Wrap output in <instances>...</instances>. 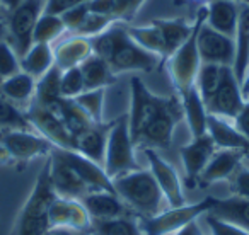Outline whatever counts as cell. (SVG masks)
Returning <instances> with one entry per match:
<instances>
[{
    "label": "cell",
    "mask_w": 249,
    "mask_h": 235,
    "mask_svg": "<svg viewBox=\"0 0 249 235\" xmlns=\"http://www.w3.org/2000/svg\"><path fill=\"white\" fill-rule=\"evenodd\" d=\"M92 235H143L139 218L123 217L109 218V220H94L90 223Z\"/></svg>",
    "instance_id": "obj_35"
},
{
    "label": "cell",
    "mask_w": 249,
    "mask_h": 235,
    "mask_svg": "<svg viewBox=\"0 0 249 235\" xmlns=\"http://www.w3.org/2000/svg\"><path fill=\"white\" fill-rule=\"evenodd\" d=\"M231 191L235 198L249 200V169H239L231 177Z\"/></svg>",
    "instance_id": "obj_45"
},
{
    "label": "cell",
    "mask_w": 249,
    "mask_h": 235,
    "mask_svg": "<svg viewBox=\"0 0 249 235\" xmlns=\"http://www.w3.org/2000/svg\"><path fill=\"white\" fill-rule=\"evenodd\" d=\"M21 4L22 0H0V9H2V12H12Z\"/></svg>",
    "instance_id": "obj_49"
},
{
    "label": "cell",
    "mask_w": 249,
    "mask_h": 235,
    "mask_svg": "<svg viewBox=\"0 0 249 235\" xmlns=\"http://www.w3.org/2000/svg\"><path fill=\"white\" fill-rule=\"evenodd\" d=\"M65 33H67V28H65V24H63L62 16L43 12L41 17L36 22L35 33H33V43L53 45V43L62 38Z\"/></svg>",
    "instance_id": "obj_37"
},
{
    "label": "cell",
    "mask_w": 249,
    "mask_h": 235,
    "mask_svg": "<svg viewBox=\"0 0 249 235\" xmlns=\"http://www.w3.org/2000/svg\"><path fill=\"white\" fill-rule=\"evenodd\" d=\"M113 22H114L113 17L99 14V12H92L89 9V14L86 16V19H84V22L80 24V28L77 29L75 34L86 36V38H92V36L103 33L106 28H109Z\"/></svg>",
    "instance_id": "obj_42"
},
{
    "label": "cell",
    "mask_w": 249,
    "mask_h": 235,
    "mask_svg": "<svg viewBox=\"0 0 249 235\" xmlns=\"http://www.w3.org/2000/svg\"><path fill=\"white\" fill-rule=\"evenodd\" d=\"M200 235H203V234H200Z\"/></svg>",
    "instance_id": "obj_55"
},
{
    "label": "cell",
    "mask_w": 249,
    "mask_h": 235,
    "mask_svg": "<svg viewBox=\"0 0 249 235\" xmlns=\"http://www.w3.org/2000/svg\"><path fill=\"white\" fill-rule=\"evenodd\" d=\"M193 2H205V0H193ZM207 2H208V0H207Z\"/></svg>",
    "instance_id": "obj_52"
},
{
    "label": "cell",
    "mask_w": 249,
    "mask_h": 235,
    "mask_svg": "<svg viewBox=\"0 0 249 235\" xmlns=\"http://www.w3.org/2000/svg\"><path fill=\"white\" fill-rule=\"evenodd\" d=\"M152 22L159 28L160 34H162L169 56L190 38L191 31H193V24H188L184 19H156Z\"/></svg>",
    "instance_id": "obj_34"
},
{
    "label": "cell",
    "mask_w": 249,
    "mask_h": 235,
    "mask_svg": "<svg viewBox=\"0 0 249 235\" xmlns=\"http://www.w3.org/2000/svg\"><path fill=\"white\" fill-rule=\"evenodd\" d=\"M60 79H62V70L53 65L43 77L36 80L35 101L33 102L38 106L48 107L58 99H62L60 94Z\"/></svg>",
    "instance_id": "obj_36"
},
{
    "label": "cell",
    "mask_w": 249,
    "mask_h": 235,
    "mask_svg": "<svg viewBox=\"0 0 249 235\" xmlns=\"http://www.w3.org/2000/svg\"><path fill=\"white\" fill-rule=\"evenodd\" d=\"M215 150H217V147H215L213 140L210 138L208 133L196 136V138H191L190 143L181 147V162H183L186 181L190 186H195V183H198V177L207 167L208 160L212 159Z\"/></svg>",
    "instance_id": "obj_16"
},
{
    "label": "cell",
    "mask_w": 249,
    "mask_h": 235,
    "mask_svg": "<svg viewBox=\"0 0 249 235\" xmlns=\"http://www.w3.org/2000/svg\"><path fill=\"white\" fill-rule=\"evenodd\" d=\"M103 169L111 181L121 174L140 169L135 155V143L130 136L126 116H121L116 121H113L109 135H107Z\"/></svg>",
    "instance_id": "obj_4"
},
{
    "label": "cell",
    "mask_w": 249,
    "mask_h": 235,
    "mask_svg": "<svg viewBox=\"0 0 249 235\" xmlns=\"http://www.w3.org/2000/svg\"><path fill=\"white\" fill-rule=\"evenodd\" d=\"M160 60L162 58H160L159 55L142 48L139 43H135L130 38L128 31H124L123 34L120 36V39H118L114 50L111 51L109 58H107V63H109L114 75H118V73H126V72L150 73L159 67Z\"/></svg>",
    "instance_id": "obj_8"
},
{
    "label": "cell",
    "mask_w": 249,
    "mask_h": 235,
    "mask_svg": "<svg viewBox=\"0 0 249 235\" xmlns=\"http://www.w3.org/2000/svg\"><path fill=\"white\" fill-rule=\"evenodd\" d=\"M48 220L50 227H69L79 228V230L90 228V223H92L80 200H69V198L58 196L50 204Z\"/></svg>",
    "instance_id": "obj_17"
},
{
    "label": "cell",
    "mask_w": 249,
    "mask_h": 235,
    "mask_svg": "<svg viewBox=\"0 0 249 235\" xmlns=\"http://www.w3.org/2000/svg\"><path fill=\"white\" fill-rule=\"evenodd\" d=\"M56 198L50 181V166L48 160L39 170L36 183L19 210L12 230L9 235H45L50 228L48 210L52 201Z\"/></svg>",
    "instance_id": "obj_2"
},
{
    "label": "cell",
    "mask_w": 249,
    "mask_h": 235,
    "mask_svg": "<svg viewBox=\"0 0 249 235\" xmlns=\"http://www.w3.org/2000/svg\"><path fill=\"white\" fill-rule=\"evenodd\" d=\"M45 235H92L90 228L79 230V228H69V227H50Z\"/></svg>",
    "instance_id": "obj_48"
},
{
    "label": "cell",
    "mask_w": 249,
    "mask_h": 235,
    "mask_svg": "<svg viewBox=\"0 0 249 235\" xmlns=\"http://www.w3.org/2000/svg\"><path fill=\"white\" fill-rule=\"evenodd\" d=\"M239 2L234 0H208L205 24L222 34L234 38L239 21Z\"/></svg>",
    "instance_id": "obj_23"
},
{
    "label": "cell",
    "mask_w": 249,
    "mask_h": 235,
    "mask_svg": "<svg viewBox=\"0 0 249 235\" xmlns=\"http://www.w3.org/2000/svg\"><path fill=\"white\" fill-rule=\"evenodd\" d=\"M205 16H207V7L198 9L190 38L169 58H166L167 72H169V77L173 80V85L176 89L178 96L186 94L191 87H195V82H196L198 70L201 67V60L196 48V36L200 26L205 22Z\"/></svg>",
    "instance_id": "obj_3"
},
{
    "label": "cell",
    "mask_w": 249,
    "mask_h": 235,
    "mask_svg": "<svg viewBox=\"0 0 249 235\" xmlns=\"http://www.w3.org/2000/svg\"><path fill=\"white\" fill-rule=\"evenodd\" d=\"M90 55H92L90 38H86V36L70 34L69 38L53 45L55 67H58L62 72L73 68V67H80Z\"/></svg>",
    "instance_id": "obj_21"
},
{
    "label": "cell",
    "mask_w": 249,
    "mask_h": 235,
    "mask_svg": "<svg viewBox=\"0 0 249 235\" xmlns=\"http://www.w3.org/2000/svg\"><path fill=\"white\" fill-rule=\"evenodd\" d=\"M21 70L38 80L43 77L53 65H55V56H53V45L46 43H33L31 48L19 58Z\"/></svg>",
    "instance_id": "obj_29"
},
{
    "label": "cell",
    "mask_w": 249,
    "mask_h": 235,
    "mask_svg": "<svg viewBox=\"0 0 249 235\" xmlns=\"http://www.w3.org/2000/svg\"><path fill=\"white\" fill-rule=\"evenodd\" d=\"M181 106H183V118L186 119V125L190 128V133L193 138L201 136L207 133V107L201 99L196 87H191L186 94L179 96Z\"/></svg>",
    "instance_id": "obj_26"
},
{
    "label": "cell",
    "mask_w": 249,
    "mask_h": 235,
    "mask_svg": "<svg viewBox=\"0 0 249 235\" xmlns=\"http://www.w3.org/2000/svg\"><path fill=\"white\" fill-rule=\"evenodd\" d=\"M196 48L201 63H213V65L231 67L232 68L235 56L234 38H229V36L215 31L203 22L198 29Z\"/></svg>",
    "instance_id": "obj_12"
},
{
    "label": "cell",
    "mask_w": 249,
    "mask_h": 235,
    "mask_svg": "<svg viewBox=\"0 0 249 235\" xmlns=\"http://www.w3.org/2000/svg\"><path fill=\"white\" fill-rule=\"evenodd\" d=\"M234 126L241 132V135L249 142V99H246L241 113L234 118Z\"/></svg>",
    "instance_id": "obj_47"
},
{
    "label": "cell",
    "mask_w": 249,
    "mask_h": 235,
    "mask_svg": "<svg viewBox=\"0 0 249 235\" xmlns=\"http://www.w3.org/2000/svg\"><path fill=\"white\" fill-rule=\"evenodd\" d=\"M7 39V22L0 17V41Z\"/></svg>",
    "instance_id": "obj_51"
},
{
    "label": "cell",
    "mask_w": 249,
    "mask_h": 235,
    "mask_svg": "<svg viewBox=\"0 0 249 235\" xmlns=\"http://www.w3.org/2000/svg\"><path fill=\"white\" fill-rule=\"evenodd\" d=\"M229 68H231V67L213 65V63H201L200 70H198L195 87H196V90L200 92V96L205 104L215 96L218 87H220L222 82H224V77Z\"/></svg>",
    "instance_id": "obj_33"
},
{
    "label": "cell",
    "mask_w": 249,
    "mask_h": 235,
    "mask_svg": "<svg viewBox=\"0 0 249 235\" xmlns=\"http://www.w3.org/2000/svg\"><path fill=\"white\" fill-rule=\"evenodd\" d=\"M0 136H2V132H0Z\"/></svg>",
    "instance_id": "obj_53"
},
{
    "label": "cell",
    "mask_w": 249,
    "mask_h": 235,
    "mask_svg": "<svg viewBox=\"0 0 249 235\" xmlns=\"http://www.w3.org/2000/svg\"><path fill=\"white\" fill-rule=\"evenodd\" d=\"M248 155L242 150H225L217 149L212 159L208 160L207 167L198 177V183L208 186V184L218 183V181L231 179L241 167L242 159Z\"/></svg>",
    "instance_id": "obj_19"
},
{
    "label": "cell",
    "mask_w": 249,
    "mask_h": 235,
    "mask_svg": "<svg viewBox=\"0 0 249 235\" xmlns=\"http://www.w3.org/2000/svg\"><path fill=\"white\" fill-rule=\"evenodd\" d=\"M12 130H33V126L29 125L26 114L0 94V132Z\"/></svg>",
    "instance_id": "obj_38"
},
{
    "label": "cell",
    "mask_w": 249,
    "mask_h": 235,
    "mask_svg": "<svg viewBox=\"0 0 249 235\" xmlns=\"http://www.w3.org/2000/svg\"><path fill=\"white\" fill-rule=\"evenodd\" d=\"M213 204V196L193 204H181V206H167L154 217H140V228L143 235H174L186 225L201 218Z\"/></svg>",
    "instance_id": "obj_5"
},
{
    "label": "cell",
    "mask_w": 249,
    "mask_h": 235,
    "mask_svg": "<svg viewBox=\"0 0 249 235\" xmlns=\"http://www.w3.org/2000/svg\"><path fill=\"white\" fill-rule=\"evenodd\" d=\"M246 99L242 96V90L239 82L235 80L232 68L227 70L224 77V82L218 87V90L215 92V96L205 104L208 114L213 116L224 118L229 121H234V118L241 113L242 106H244Z\"/></svg>",
    "instance_id": "obj_15"
},
{
    "label": "cell",
    "mask_w": 249,
    "mask_h": 235,
    "mask_svg": "<svg viewBox=\"0 0 249 235\" xmlns=\"http://www.w3.org/2000/svg\"><path fill=\"white\" fill-rule=\"evenodd\" d=\"M111 126H113V121L111 123L101 121V123L89 125L84 132H80L79 135L73 136V150L82 153L84 157H87L92 162L103 166L104 153H106L107 135H109Z\"/></svg>",
    "instance_id": "obj_20"
},
{
    "label": "cell",
    "mask_w": 249,
    "mask_h": 235,
    "mask_svg": "<svg viewBox=\"0 0 249 235\" xmlns=\"http://www.w3.org/2000/svg\"><path fill=\"white\" fill-rule=\"evenodd\" d=\"M87 14H89V4H82V5H79V7H73V9H70V11L63 12L62 19H63V24H65L67 31L75 34L77 29L80 28V24L84 22Z\"/></svg>",
    "instance_id": "obj_44"
},
{
    "label": "cell",
    "mask_w": 249,
    "mask_h": 235,
    "mask_svg": "<svg viewBox=\"0 0 249 235\" xmlns=\"http://www.w3.org/2000/svg\"><path fill=\"white\" fill-rule=\"evenodd\" d=\"M126 31H128L130 38L135 43H139L142 48L156 53L162 60H166L169 56L166 41H164L159 28L154 22H150L149 26H126Z\"/></svg>",
    "instance_id": "obj_32"
},
{
    "label": "cell",
    "mask_w": 249,
    "mask_h": 235,
    "mask_svg": "<svg viewBox=\"0 0 249 235\" xmlns=\"http://www.w3.org/2000/svg\"><path fill=\"white\" fill-rule=\"evenodd\" d=\"M104 97H106V89H92L84 90L80 96H77L75 102L80 106V109L89 116L92 123L103 121V107H104Z\"/></svg>",
    "instance_id": "obj_39"
},
{
    "label": "cell",
    "mask_w": 249,
    "mask_h": 235,
    "mask_svg": "<svg viewBox=\"0 0 249 235\" xmlns=\"http://www.w3.org/2000/svg\"><path fill=\"white\" fill-rule=\"evenodd\" d=\"M26 118L29 125L33 126L36 133L46 138L55 149L73 150V136L67 130L65 123L60 119L56 114H53L50 109L38 104L31 102V106L26 109Z\"/></svg>",
    "instance_id": "obj_11"
},
{
    "label": "cell",
    "mask_w": 249,
    "mask_h": 235,
    "mask_svg": "<svg viewBox=\"0 0 249 235\" xmlns=\"http://www.w3.org/2000/svg\"><path fill=\"white\" fill-rule=\"evenodd\" d=\"M207 223L208 230H210V235H249L248 230L237 227L234 223H229V221H224L220 218L213 217L207 211V213L201 217Z\"/></svg>",
    "instance_id": "obj_43"
},
{
    "label": "cell",
    "mask_w": 249,
    "mask_h": 235,
    "mask_svg": "<svg viewBox=\"0 0 249 235\" xmlns=\"http://www.w3.org/2000/svg\"><path fill=\"white\" fill-rule=\"evenodd\" d=\"M86 84V90L92 89H106L107 85L116 80V75L111 70L109 63L97 55H90L82 65L79 67Z\"/></svg>",
    "instance_id": "obj_30"
},
{
    "label": "cell",
    "mask_w": 249,
    "mask_h": 235,
    "mask_svg": "<svg viewBox=\"0 0 249 235\" xmlns=\"http://www.w3.org/2000/svg\"><path fill=\"white\" fill-rule=\"evenodd\" d=\"M18 72H21L19 56L11 46V43L4 39V41H0V82Z\"/></svg>",
    "instance_id": "obj_41"
},
{
    "label": "cell",
    "mask_w": 249,
    "mask_h": 235,
    "mask_svg": "<svg viewBox=\"0 0 249 235\" xmlns=\"http://www.w3.org/2000/svg\"><path fill=\"white\" fill-rule=\"evenodd\" d=\"M208 213L249 232V200L235 196L224 198V200L213 198V204Z\"/></svg>",
    "instance_id": "obj_28"
},
{
    "label": "cell",
    "mask_w": 249,
    "mask_h": 235,
    "mask_svg": "<svg viewBox=\"0 0 249 235\" xmlns=\"http://www.w3.org/2000/svg\"><path fill=\"white\" fill-rule=\"evenodd\" d=\"M36 79L26 72H18L9 79L0 82V94L16 106H31L35 101Z\"/></svg>",
    "instance_id": "obj_27"
},
{
    "label": "cell",
    "mask_w": 249,
    "mask_h": 235,
    "mask_svg": "<svg viewBox=\"0 0 249 235\" xmlns=\"http://www.w3.org/2000/svg\"><path fill=\"white\" fill-rule=\"evenodd\" d=\"M92 0H46L45 4V11L46 14H55V16H62L63 12L70 11L73 7H79L82 4H89Z\"/></svg>",
    "instance_id": "obj_46"
},
{
    "label": "cell",
    "mask_w": 249,
    "mask_h": 235,
    "mask_svg": "<svg viewBox=\"0 0 249 235\" xmlns=\"http://www.w3.org/2000/svg\"><path fill=\"white\" fill-rule=\"evenodd\" d=\"M143 4L145 0H92L89 2V9L92 12L109 16L116 21L126 22L135 17Z\"/></svg>",
    "instance_id": "obj_31"
},
{
    "label": "cell",
    "mask_w": 249,
    "mask_h": 235,
    "mask_svg": "<svg viewBox=\"0 0 249 235\" xmlns=\"http://www.w3.org/2000/svg\"><path fill=\"white\" fill-rule=\"evenodd\" d=\"M207 133L213 140L217 149L225 150H242L249 155V142L241 135L234 123L224 118L208 114L207 118Z\"/></svg>",
    "instance_id": "obj_24"
},
{
    "label": "cell",
    "mask_w": 249,
    "mask_h": 235,
    "mask_svg": "<svg viewBox=\"0 0 249 235\" xmlns=\"http://www.w3.org/2000/svg\"><path fill=\"white\" fill-rule=\"evenodd\" d=\"M50 166V181L52 187L58 198H69V200H82L86 194L90 193V189L86 186L79 174L69 166L58 149H53L48 155Z\"/></svg>",
    "instance_id": "obj_13"
},
{
    "label": "cell",
    "mask_w": 249,
    "mask_h": 235,
    "mask_svg": "<svg viewBox=\"0 0 249 235\" xmlns=\"http://www.w3.org/2000/svg\"><path fill=\"white\" fill-rule=\"evenodd\" d=\"M183 119V106L179 96H171V101L162 113L147 126L139 136L135 145H143V149H167L173 142L174 130Z\"/></svg>",
    "instance_id": "obj_9"
},
{
    "label": "cell",
    "mask_w": 249,
    "mask_h": 235,
    "mask_svg": "<svg viewBox=\"0 0 249 235\" xmlns=\"http://www.w3.org/2000/svg\"><path fill=\"white\" fill-rule=\"evenodd\" d=\"M241 90H242V96H244V99H249V67H248V70H246L244 79H242Z\"/></svg>",
    "instance_id": "obj_50"
},
{
    "label": "cell",
    "mask_w": 249,
    "mask_h": 235,
    "mask_svg": "<svg viewBox=\"0 0 249 235\" xmlns=\"http://www.w3.org/2000/svg\"><path fill=\"white\" fill-rule=\"evenodd\" d=\"M90 220H109L126 215V204L114 191H92L80 200Z\"/></svg>",
    "instance_id": "obj_22"
},
{
    "label": "cell",
    "mask_w": 249,
    "mask_h": 235,
    "mask_svg": "<svg viewBox=\"0 0 249 235\" xmlns=\"http://www.w3.org/2000/svg\"><path fill=\"white\" fill-rule=\"evenodd\" d=\"M113 189L140 217H154L167 208L166 198L149 169H137L113 179Z\"/></svg>",
    "instance_id": "obj_1"
},
{
    "label": "cell",
    "mask_w": 249,
    "mask_h": 235,
    "mask_svg": "<svg viewBox=\"0 0 249 235\" xmlns=\"http://www.w3.org/2000/svg\"><path fill=\"white\" fill-rule=\"evenodd\" d=\"M130 94H132V99H130V113L126 114V118H128L130 136H132L133 143H137L143 130L169 104L171 97L154 94L139 77H132L130 80Z\"/></svg>",
    "instance_id": "obj_6"
},
{
    "label": "cell",
    "mask_w": 249,
    "mask_h": 235,
    "mask_svg": "<svg viewBox=\"0 0 249 235\" xmlns=\"http://www.w3.org/2000/svg\"><path fill=\"white\" fill-rule=\"evenodd\" d=\"M0 145L4 147L9 159L18 162H29L36 157L50 155L55 147L43 138L35 130H12L0 136Z\"/></svg>",
    "instance_id": "obj_10"
},
{
    "label": "cell",
    "mask_w": 249,
    "mask_h": 235,
    "mask_svg": "<svg viewBox=\"0 0 249 235\" xmlns=\"http://www.w3.org/2000/svg\"><path fill=\"white\" fill-rule=\"evenodd\" d=\"M58 152L69 162V166L79 174V177L86 183V186L90 189V193L92 191H114L113 181L104 172L103 166L92 162V160H89L82 153L75 152V150L58 149Z\"/></svg>",
    "instance_id": "obj_18"
},
{
    "label": "cell",
    "mask_w": 249,
    "mask_h": 235,
    "mask_svg": "<svg viewBox=\"0 0 249 235\" xmlns=\"http://www.w3.org/2000/svg\"><path fill=\"white\" fill-rule=\"evenodd\" d=\"M84 90H86V84H84V77L79 67L63 70L62 79H60V94H62V97L75 99Z\"/></svg>",
    "instance_id": "obj_40"
},
{
    "label": "cell",
    "mask_w": 249,
    "mask_h": 235,
    "mask_svg": "<svg viewBox=\"0 0 249 235\" xmlns=\"http://www.w3.org/2000/svg\"><path fill=\"white\" fill-rule=\"evenodd\" d=\"M0 12H2V9H0Z\"/></svg>",
    "instance_id": "obj_54"
},
{
    "label": "cell",
    "mask_w": 249,
    "mask_h": 235,
    "mask_svg": "<svg viewBox=\"0 0 249 235\" xmlns=\"http://www.w3.org/2000/svg\"><path fill=\"white\" fill-rule=\"evenodd\" d=\"M46 0H22V4L9 12L7 22V41L21 58L33 45V33L36 22L45 11Z\"/></svg>",
    "instance_id": "obj_7"
},
{
    "label": "cell",
    "mask_w": 249,
    "mask_h": 235,
    "mask_svg": "<svg viewBox=\"0 0 249 235\" xmlns=\"http://www.w3.org/2000/svg\"><path fill=\"white\" fill-rule=\"evenodd\" d=\"M235 43V56L232 63V72L239 85L246 75L249 65V4L239 5V21L234 34Z\"/></svg>",
    "instance_id": "obj_25"
},
{
    "label": "cell",
    "mask_w": 249,
    "mask_h": 235,
    "mask_svg": "<svg viewBox=\"0 0 249 235\" xmlns=\"http://www.w3.org/2000/svg\"><path fill=\"white\" fill-rule=\"evenodd\" d=\"M143 153H145L147 162H149V170L152 172L154 179L157 181L164 198H166L167 206H181V204H184L183 181H181L178 170L174 169V166H171L154 149H143Z\"/></svg>",
    "instance_id": "obj_14"
}]
</instances>
